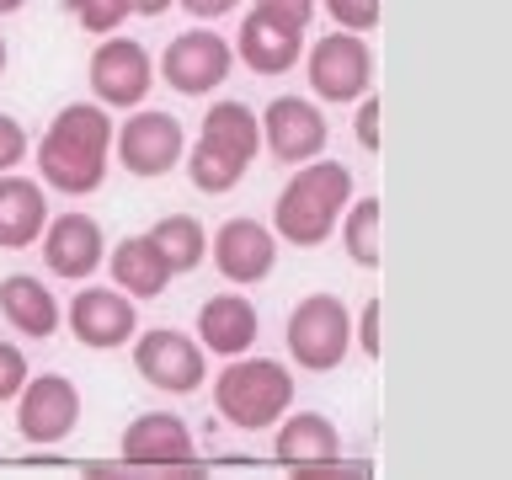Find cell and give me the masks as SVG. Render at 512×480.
Wrapping results in <instances>:
<instances>
[{
    "label": "cell",
    "instance_id": "cell-4",
    "mask_svg": "<svg viewBox=\"0 0 512 480\" xmlns=\"http://www.w3.org/2000/svg\"><path fill=\"white\" fill-rule=\"evenodd\" d=\"M347 347H352V320L336 294H310L294 304V315H288V352L299 358V368L326 374V368L347 358Z\"/></svg>",
    "mask_w": 512,
    "mask_h": 480
},
{
    "label": "cell",
    "instance_id": "cell-37",
    "mask_svg": "<svg viewBox=\"0 0 512 480\" xmlns=\"http://www.w3.org/2000/svg\"><path fill=\"white\" fill-rule=\"evenodd\" d=\"M27 0H0V16H11V11H22Z\"/></svg>",
    "mask_w": 512,
    "mask_h": 480
},
{
    "label": "cell",
    "instance_id": "cell-7",
    "mask_svg": "<svg viewBox=\"0 0 512 480\" xmlns=\"http://www.w3.org/2000/svg\"><path fill=\"white\" fill-rule=\"evenodd\" d=\"M80 422V390L64 374H38L22 384V406H16V427L27 443H64Z\"/></svg>",
    "mask_w": 512,
    "mask_h": 480
},
{
    "label": "cell",
    "instance_id": "cell-20",
    "mask_svg": "<svg viewBox=\"0 0 512 480\" xmlns=\"http://www.w3.org/2000/svg\"><path fill=\"white\" fill-rule=\"evenodd\" d=\"M198 331H203V347L224 352V358H240V352L256 342V310H251V299H240V294L208 299L203 310H198Z\"/></svg>",
    "mask_w": 512,
    "mask_h": 480
},
{
    "label": "cell",
    "instance_id": "cell-26",
    "mask_svg": "<svg viewBox=\"0 0 512 480\" xmlns=\"http://www.w3.org/2000/svg\"><path fill=\"white\" fill-rule=\"evenodd\" d=\"M80 480H208L198 459L187 464H86Z\"/></svg>",
    "mask_w": 512,
    "mask_h": 480
},
{
    "label": "cell",
    "instance_id": "cell-19",
    "mask_svg": "<svg viewBox=\"0 0 512 480\" xmlns=\"http://www.w3.org/2000/svg\"><path fill=\"white\" fill-rule=\"evenodd\" d=\"M0 315H6L22 336H38V342L59 331V304H54V294H48L38 278H27V272H11V278L0 283Z\"/></svg>",
    "mask_w": 512,
    "mask_h": 480
},
{
    "label": "cell",
    "instance_id": "cell-2",
    "mask_svg": "<svg viewBox=\"0 0 512 480\" xmlns=\"http://www.w3.org/2000/svg\"><path fill=\"white\" fill-rule=\"evenodd\" d=\"M352 198V171L342 160H310L278 192V235L288 246H320Z\"/></svg>",
    "mask_w": 512,
    "mask_h": 480
},
{
    "label": "cell",
    "instance_id": "cell-33",
    "mask_svg": "<svg viewBox=\"0 0 512 480\" xmlns=\"http://www.w3.org/2000/svg\"><path fill=\"white\" fill-rule=\"evenodd\" d=\"M358 144H363V150H379V102H363V112H358Z\"/></svg>",
    "mask_w": 512,
    "mask_h": 480
},
{
    "label": "cell",
    "instance_id": "cell-28",
    "mask_svg": "<svg viewBox=\"0 0 512 480\" xmlns=\"http://www.w3.org/2000/svg\"><path fill=\"white\" fill-rule=\"evenodd\" d=\"M326 11L336 16L342 32H368L379 22V0H326Z\"/></svg>",
    "mask_w": 512,
    "mask_h": 480
},
{
    "label": "cell",
    "instance_id": "cell-1",
    "mask_svg": "<svg viewBox=\"0 0 512 480\" xmlns=\"http://www.w3.org/2000/svg\"><path fill=\"white\" fill-rule=\"evenodd\" d=\"M107 150H112V118L102 112V102H70L38 144V171L64 198H86L107 176Z\"/></svg>",
    "mask_w": 512,
    "mask_h": 480
},
{
    "label": "cell",
    "instance_id": "cell-10",
    "mask_svg": "<svg viewBox=\"0 0 512 480\" xmlns=\"http://www.w3.org/2000/svg\"><path fill=\"white\" fill-rule=\"evenodd\" d=\"M262 144L272 150V160L283 166H299V160H315L326 150V118H320L315 102L304 96H278L262 112Z\"/></svg>",
    "mask_w": 512,
    "mask_h": 480
},
{
    "label": "cell",
    "instance_id": "cell-12",
    "mask_svg": "<svg viewBox=\"0 0 512 480\" xmlns=\"http://www.w3.org/2000/svg\"><path fill=\"white\" fill-rule=\"evenodd\" d=\"M70 331L80 336V347H123L128 336L139 331L134 299L118 294V288H80L70 304Z\"/></svg>",
    "mask_w": 512,
    "mask_h": 480
},
{
    "label": "cell",
    "instance_id": "cell-9",
    "mask_svg": "<svg viewBox=\"0 0 512 480\" xmlns=\"http://www.w3.org/2000/svg\"><path fill=\"white\" fill-rule=\"evenodd\" d=\"M150 54H144V43L134 38H107L102 48L91 54V91L102 107H139L144 91H150Z\"/></svg>",
    "mask_w": 512,
    "mask_h": 480
},
{
    "label": "cell",
    "instance_id": "cell-17",
    "mask_svg": "<svg viewBox=\"0 0 512 480\" xmlns=\"http://www.w3.org/2000/svg\"><path fill=\"white\" fill-rule=\"evenodd\" d=\"M299 38H304V32L272 22V16H262V11H251L246 22H240L235 54L246 59L256 75H283V70H294V64H299Z\"/></svg>",
    "mask_w": 512,
    "mask_h": 480
},
{
    "label": "cell",
    "instance_id": "cell-15",
    "mask_svg": "<svg viewBox=\"0 0 512 480\" xmlns=\"http://www.w3.org/2000/svg\"><path fill=\"white\" fill-rule=\"evenodd\" d=\"M192 459V432L182 416L150 411L123 432V464H187Z\"/></svg>",
    "mask_w": 512,
    "mask_h": 480
},
{
    "label": "cell",
    "instance_id": "cell-31",
    "mask_svg": "<svg viewBox=\"0 0 512 480\" xmlns=\"http://www.w3.org/2000/svg\"><path fill=\"white\" fill-rule=\"evenodd\" d=\"M22 160H27V128L11 112H0V171L22 166Z\"/></svg>",
    "mask_w": 512,
    "mask_h": 480
},
{
    "label": "cell",
    "instance_id": "cell-29",
    "mask_svg": "<svg viewBox=\"0 0 512 480\" xmlns=\"http://www.w3.org/2000/svg\"><path fill=\"white\" fill-rule=\"evenodd\" d=\"M27 384V358L16 342H0V400H16Z\"/></svg>",
    "mask_w": 512,
    "mask_h": 480
},
{
    "label": "cell",
    "instance_id": "cell-34",
    "mask_svg": "<svg viewBox=\"0 0 512 480\" xmlns=\"http://www.w3.org/2000/svg\"><path fill=\"white\" fill-rule=\"evenodd\" d=\"M182 6H187L192 16H198V22H214V16H230V11L240 6V0H182Z\"/></svg>",
    "mask_w": 512,
    "mask_h": 480
},
{
    "label": "cell",
    "instance_id": "cell-22",
    "mask_svg": "<svg viewBox=\"0 0 512 480\" xmlns=\"http://www.w3.org/2000/svg\"><path fill=\"white\" fill-rule=\"evenodd\" d=\"M214 150H224L230 160H240V166H251V155L262 150V123H256V112L246 102H219L214 112L203 118V134Z\"/></svg>",
    "mask_w": 512,
    "mask_h": 480
},
{
    "label": "cell",
    "instance_id": "cell-13",
    "mask_svg": "<svg viewBox=\"0 0 512 480\" xmlns=\"http://www.w3.org/2000/svg\"><path fill=\"white\" fill-rule=\"evenodd\" d=\"M278 262V240L256 219H224L214 235V267L230 283H262Z\"/></svg>",
    "mask_w": 512,
    "mask_h": 480
},
{
    "label": "cell",
    "instance_id": "cell-38",
    "mask_svg": "<svg viewBox=\"0 0 512 480\" xmlns=\"http://www.w3.org/2000/svg\"><path fill=\"white\" fill-rule=\"evenodd\" d=\"M0 75H6V38H0Z\"/></svg>",
    "mask_w": 512,
    "mask_h": 480
},
{
    "label": "cell",
    "instance_id": "cell-25",
    "mask_svg": "<svg viewBox=\"0 0 512 480\" xmlns=\"http://www.w3.org/2000/svg\"><path fill=\"white\" fill-rule=\"evenodd\" d=\"M187 171H192V182H198L203 192H230L240 176H246V166L240 160H230L224 150H214L208 139L192 144V155H187Z\"/></svg>",
    "mask_w": 512,
    "mask_h": 480
},
{
    "label": "cell",
    "instance_id": "cell-6",
    "mask_svg": "<svg viewBox=\"0 0 512 480\" xmlns=\"http://www.w3.org/2000/svg\"><path fill=\"white\" fill-rule=\"evenodd\" d=\"M134 368L155 384V390H166V395H192L203 384V374H208V368H203V347L192 342V336L171 331V326L139 336V342H134Z\"/></svg>",
    "mask_w": 512,
    "mask_h": 480
},
{
    "label": "cell",
    "instance_id": "cell-23",
    "mask_svg": "<svg viewBox=\"0 0 512 480\" xmlns=\"http://www.w3.org/2000/svg\"><path fill=\"white\" fill-rule=\"evenodd\" d=\"M150 240L160 246V256L171 262V272H192L208 256V235H203V224L192 214H166L150 230Z\"/></svg>",
    "mask_w": 512,
    "mask_h": 480
},
{
    "label": "cell",
    "instance_id": "cell-5",
    "mask_svg": "<svg viewBox=\"0 0 512 480\" xmlns=\"http://www.w3.org/2000/svg\"><path fill=\"white\" fill-rule=\"evenodd\" d=\"M374 80V54L358 32H331L310 48V86L326 102H358Z\"/></svg>",
    "mask_w": 512,
    "mask_h": 480
},
{
    "label": "cell",
    "instance_id": "cell-16",
    "mask_svg": "<svg viewBox=\"0 0 512 480\" xmlns=\"http://www.w3.org/2000/svg\"><path fill=\"white\" fill-rule=\"evenodd\" d=\"M48 224V203L43 187L27 176H6L0 171V251H22L43 235Z\"/></svg>",
    "mask_w": 512,
    "mask_h": 480
},
{
    "label": "cell",
    "instance_id": "cell-11",
    "mask_svg": "<svg viewBox=\"0 0 512 480\" xmlns=\"http://www.w3.org/2000/svg\"><path fill=\"white\" fill-rule=\"evenodd\" d=\"M118 160L134 176H166L182 160V123L171 112H139L118 128Z\"/></svg>",
    "mask_w": 512,
    "mask_h": 480
},
{
    "label": "cell",
    "instance_id": "cell-8",
    "mask_svg": "<svg viewBox=\"0 0 512 480\" xmlns=\"http://www.w3.org/2000/svg\"><path fill=\"white\" fill-rule=\"evenodd\" d=\"M230 64H235V48L224 43L219 32H182V38H171V48L160 54V75H166V86H176L182 96H208L224 75H230Z\"/></svg>",
    "mask_w": 512,
    "mask_h": 480
},
{
    "label": "cell",
    "instance_id": "cell-18",
    "mask_svg": "<svg viewBox=\"0 0 512 480\" xmlns=\"http://www.w3.org/2000/svg\"><path fill=\"white\" fill-rule=\"evenodd\" d=\"M112 283L128 288V299H155L166 294L171 283V262L160 256V246L150 235H128L118 251H112Z\"/></svg>",
    "mask_w": 512,
    "mask_h": 480
},
{
    "label": "cell",
    "instance_id": "cell-14",
    "mask_svg": "<svg viewBox=\"0 0 512 480\" xmlns=\"http://www.w3.org/2000/svg\"><path fill=\"white\" fill-rule=\"evenodd\" d=\"M43 262L54 278H91L102 267V224L91 214H59L43 224Z\"/></svg>",
    "mask_w": 512,
    "mask_h": 480
},
{
    "label": "cell",
    "instance_id": "cell-3",
    "mask_svg": "<svg viewBox=\"0 0 512 480\" xmlns=\"http://www.w3.org/2000/svg\"><path fill=\"white\" fill-rule=\"evenodd\" d=\"M214 400L235 427H246V432L272 427L288 406H294V374L272 358H235L219 374Z\"/></svg>",
    "mask_w": 512,
    "mask_h": 480
},
{
    "label": "cell",
    "instance_id": "cell-24",
    "mask_svg": "<svg viewBox=\"0 0 512 480\" xmlns=\"http://www.w3.org/2000/svg\"><path fill=\"white\" fill-rule=\"evenodd\" d=\"M342 246L358 267H379V203L374 198L352 203V214L342 219Z\"/></svg>",
    "mask_w": 512,
    "mask_h": 480
},
{
    "label": "cell",
    "instance_id": "cell-30",
    "mask_svg": "<svg viewBox=\"0 0 512 480\" xmlns=\"http://www.w3.org/2000/svg\"><path fill=\"white\" fill-rule=\"evenodd\" d=\"M256 11L272 16V22H283V27H294V32H304L310 16H315V0H256Z\"/></svg>",
    "mask_w": 512,
    "mask_h": 480
},
{
    "label": "cell",
    "instance_id": "cell-21",
    "mask_svg": "<svg viewBox=\"0 0 512 480\" xmlns=\"http://www.w3.org/2000/svg\"><path fill=\"white\" fill-rule=\"evenodd\" d=\"M272 454H278L288 470H294V464H331V459H342V438H336V427L326 422V416L299 411V416H288V422L278 427Z\"/></svg>",
    "mask_w": 512,
    "mask_h": 480
},
{
    "label": "cell",
    "instance_id": "cell-36",
    "mask_svg": "<svg viewBox=\"0 0 512 480\" xmlns=\"http://www.w3.org/2000/svg\"><path fill=\"white\" fill-rule=\"evenodd\" d=\"M166 6H171V0H128V11H139V16H160Z\"/></svg>",
    "mask_w": 512,
    "mask_h": 480
},
{
    "label": "cell",
    "instance_id": "cell-27",
    "mask_svg": "<svg viewBox=\"0 0 512 480\" xmlns=\"http://www.w3.org/2000/svg\"><path fill=\"white\" fill-rule=\"evenodd\" d=\"M70 11L86 32H112L128 16V0H70Z\"/></svg>",
    "mask_w": 512,
    "mask_h": 480
},
{
    "label": "cell",
    "instance_id": "cell-32",
    "mask_svg": "<svg viewBox=\"0 0 512 480\" xmlns=\"http://www.w3.org/2000/svg\"><path fill=\"white\" fill-rule=\"evenodd\" d=\"M288 480H368V470H363V464L331 459V464H294V470H288Z\"/></svg>",
    "mask_w": 512,
    "mask_h": 480
},
{
    "label": "cell",
    "instance_id": "cell-35",
    "mask_svg": "<svg viewBox=\"0 0 512 480\" xmlns=\"http://www.w3.org/2000/svg\"><path fill=\"white\" fill-rule=\"evenodd\" d=\"M363 352H379V304L363 310Z\"/></svg>",
    "mask_w": 512,
    "mask_h": 480
}]
</instances>
